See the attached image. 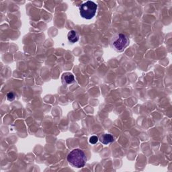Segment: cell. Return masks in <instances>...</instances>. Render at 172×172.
Returning <instances> with one entry per match:
<instances>
[{
	"label": "cell",
	"instance_id": "obj_8",
	"mask_svg": "<svg viewBox=\"0 0 172 172\" xmlns=\"http://www.w3.org/2000/svg\"><path fill=\"white\" fill-rule=\"evenodd\" d=\"M15 93L14 92H9L7 93V99L9 100V101H12V100H14L15 99Z\"/></svg>",
	"mask_w": 172,
	"mask_h": 172
},
{
	"label": "cell",
	"instance_id": "obj_1",
	"mask_svg": "<svg viewBox=\"0 0 172 172\" xmlns=\"http://www.w3.org/2000/svg\"><path fill=\"white\" fill-rule=\"evenodd\" d=\"M67 161L71 166L81 168L85 166L87 157L84 151L80 149H75L71 151L67 155Z\"/></svg>",
	"mask_w": 172,
	"mask_h": 172
},
{
	"label": "cell",
	"instance_id": "obj_5",
	"mask_svg": "<svg viewBox=\"0 0 172 172\" xmlns=\"http://www.w3.org/2000/svg\"><path fill=\"white\" fill-rule=\"evenodd\" d=\"M67 38H68V40L71 43H75L79 40V35L78 33H77V31L73 30L69 31V32L67 34Z\"/></svg>",
	"mask_w": 172,
	"mask_h": 172
},
{
	"label": "cell",
	"instance_id": "obj_4",
	"mask_svg": "<svg viewBox=\"0 0 172 172\" xmlns=\"http://www.w3.org/2000/svg\"><path fill=\"white\" fill-rule=\"evenodd\" d=\"M99 140L104 145H108L109 143L114 141V137L110 134H103L100 137Z\"/></svg>",
	"mask_w": 172,
	"mask_h": 172
},
{
	"label": "cell",
	"instance_id": "obj_2",
	"mask_svg": "<svg viewBox=\"0 0 172 172\" xmlns=\"http://www.w3.org/2000/svg\"><path fill=\"white\" fill-rule=\"evenodd\" d=\"M110 44L114 50L117 52L123 51L129 44L128 36L123 33H117L114 34L110 40Z\"/></svg>",
	"mask_w": 172,
	"mask_h": 172
},
{
	"label": "cell",
	"instance_id": "obj_6",
	"mask_svg": "<svg viewBox=\"0 0 172 172\" xmlns=\"http://www.w3.org/2000/svg\"><path fill=\"white\" fill-rule=\"evenodd\" d=\"M63 80L64 82L67 84H71L75 81L74 76L70 73H65L63 75Z\"/></svg>",
	"mask_w": 172,
	"mask_h": 172
},
{
	"label": "cell",
	"instance_id": "obj_3",
	"mask_svg": "<svg viewBox=\"0 0 172 172\" xmlns=\"http://www.w3.org/2000/svg\"><path fill=\"white\" fill-rule=\"evenodd\" d=\"M97 8V6L96 3L92 1L86 2L79 7L80 16L86 20L92 19L96 14Z\"/></svg>",
	"mask_w": 172,
	"mask_h": 172
},
{
	"label": "cell",
	"instance_id": "obj_7",
	"mask_svg": "<svg viewBox=\"0 0 172 172\" xmlns=\"http://www.w3.org/2000/svg\"><path fill=\"white\" fill-rule=\"evenodd\" d=\"M98 141H99V138H98L97 136H92L89 138V143H91V144H96Z\"/></svg>",
	"mask_w": 172,
	"mask_h": 172
}]
</instances>
